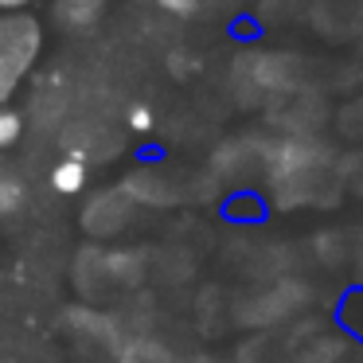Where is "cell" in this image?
Instances as JSON below:
<instances>
[{"instance_id":"obj_10","label":"cell","mask_w":363,"mask_h":363,"mask_svg":"<svg viewBox=\"0 0 363 363\" xmlns=\"http://www.w3.org/2000/svg\"><path fill=\"white\" fill-rule=\"evenodd\" d=\"M110 363H145L141 355H118V359H110Z\"/></svg>"},{"instance_id":"obj_9","label":"cell","mask_w":363,"mask_h":363,"mask_svg":"<svg viewBox=\"0 0 363 363\" xmlns=\"http://www.w3.org/2000/svg\"><path fill=\"white\" fill-rule=\"evenodd\" d=\"M40 0H0V16H16V12H32Z\"/></svg>"},{"instance_id":"obj_3","label":"cell","mask_w":363,"mask_h":363,"mask_svg":"<svg viewBox=\"0 0 363 363\" xmlns=\"http://www.w3.org/2000/svg\"><path fill=\"white\" fill-rule=\"evenodd\" d=\"M28 199H32V188L28 180L16 172V168L0 164V223H12L28 211Z\"/></svg>"},{"instance_id":"obj_8","label":"cell","mask_w":363,"mask_h":363,"mask_svg":"<svg viewBox=\"0 0 363 363\" xmlns=\"http://www.w3.org/2000/svg\"><path fill=\"white\" fill-rule=\"evenodd\" d=\"M152 125H157V118H152L149 106H133V110H129V129H133V133H149Z\"/></svg>"},{"instance_id":"obj_2","label":"cell","mask_w":363,"mask_h":363,"mask_svg":"<svg viewBox=\"0 0 363 363\" xmlns=\"http://www.w3.org/2000/svg\"><path fill=\"white\" fill-rule=\"evenodd\" d=\"M110 12V0H51V20L63 32H94Z\"/></svg>"},{"instance_id":"obj_5","label":"cell","mask_w":363,"mask_h":363,"mask_svg":"<svg viewBox=\"0 0 363 363\" xmlns=\"http://www.w3.org/2000/svg\"><path fill=\"white\" fill-rule=\"evenodd\" d=\"M28 121H24V110H16V106H0V152H9L20 145V137H24Z\"/></svg>"},{"instance_id":"obj_1","label":"cell","mask_w":363,"mask_h":363,"mask_svg":"<svg viewBox=\"0 0 363 363\" xmlns=\"http://www.w3.org/2000/svg\"><path fill=\"white\" fill-rule=\"evenodd\" d=\"M48 43V28L35 12L0 16V106H12Z\"/></svg>"},{"instance_id":"obj_7","label":"cell","mask_w":363,"mask_h":363,"mask_svg":"<svg viewBox=\"0 0 363 363\" xmlns=\"http://www.w3.org/2000/svg\"><path fill=\"white\" fill-rule=\"evenodd\" d=\"M157 9L164 12V16L191 20V16H199V9H203V0H157Z\"/></svg>"},{"instance_id":"obj_6","label":"cell","mask_w":363,"mask_h":363,"mask_svg":"<svg viewBox=\"0 0 363 363\" xmlns=\"http://www.w3.org/2000/svg\"><path fill=\"white\" fill-rule=\"evenodd\" d=\"M340 320H344V328L352 332V336L363 340V289H355L352 297L340 305Z\"/></svg>"},{"instance_id":"obj_4","label":"cell","mask_w":363,"mask_h":363,"mask_svg":"<svg viewBox=\"0 0 363 363\" xmlns=\"http://www.w3.org/2000/svg\"><path fill=\"white\" fill-rule=\"evenodd\" d=\"M86 184H90V164H86V157H79V152L63 157L55 168H51V188H55L59 196H82Z\"/></svg>"}]
</instances>
